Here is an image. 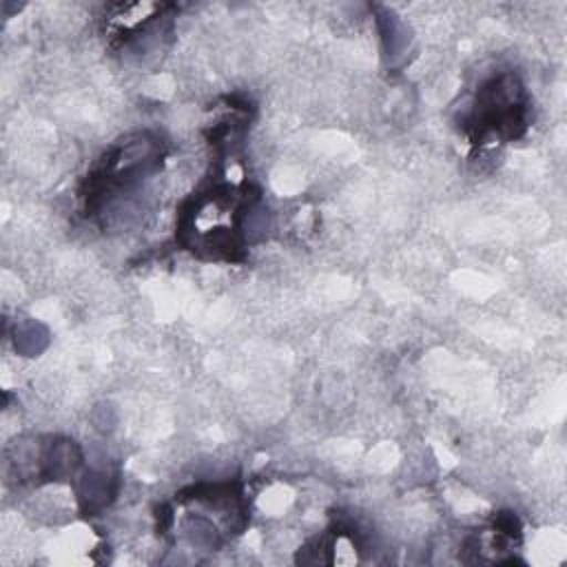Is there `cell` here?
I'll return each instance as SVG.
<instances>
[{
	"instance_id": "obj_1",
	"label": "cell",
	"mask_w": 567,
	"mask_h": 567,
	"mask_svg": "<svg viewBox=\"0 0 567 567\" xmlns=\"http://www.w3.org/2000/svg\"><path fill=\"white\" fill-rule=\"evenodd\" d=\"M474 133L478 137L487 133H496L503 137H516L527 126L525 124V102L523 86L514 75H501L487 82L478 97L476 109L472 113Z\"/></svg>"
}]
</instances>
